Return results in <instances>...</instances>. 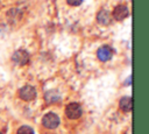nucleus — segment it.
Listing matches in <instances>:
<instances>
[{
  "instance_id": "obj_2",
  "label": "nucleus",
  "mask_w": 149,
  "mask_h": 134,
  "mask_svg": "<svg viewBox=\"0 0 149 134\" xmlns=\"http://www.w3.org/2000/svg\"><path fill=\"white\" fill-rule=\"evenodd\" d=\"M83 113V110H81V106L78 104V103H70L66 105L65 107V114L69 119H78Z\"/></svg>"
},
{
  "instance_id": "obj_8",
  "label": "nucleus",
  "mask_w": 149,
  "mask_h": 134,
  "mask_svg": "<svg viewBox=\"0 0 149 134\" xmlns=\"http://www.w3.org/2000/svg\"><path fill=\"white\" fill-rule=\"evenodd\" d=\"M119 106L123 112H132V110H133V99H132V97H122L119 101Z\"/></svg>"
},
{
  "instance_id": "obj_9",
  "label": "nucleus",
  "mask_w": 149,
  "mask_h": 134,
  "mask_svg": "<svg viewBox=\"0 0 149 134\" xmlns=\"http://www.w3.org/2000/svg\"><path fill=\"white\" fill-rule=\"evenodd\" d=\"M44 99L48 104H55L57 101L61 100V96L57 91L55 90H50V91H47L45 94H44Z\"/></svg>"
},
{
  "instance_id": "obj_11",
  "label": "nucleus",
  "mask_w": 149,
  "mask_h": 134,
  "mask_svg": "<svg viewBox=\"0 0 149 134\" xmlns=\"http://www.w3.org/2000/svg\"><path fill=\"white\" fill-rule=\"evenodd\" d=\"M66 2L71 6H79L83 2V0H66Z\"/></svg>"
},
{
  "instance_id": "obj_10",
  "label": "nucleus",
  "mask_w": 149,
  "mask_h": 134,
  "mask_svg": "<svg viewBox=\"0 0 149 134\" xmlns=\"http://www.w3.org/2000/svg\"><path fill=\"white\" fill-rule=\"evenodd\" d=\"M16 134H34V129L30 126H26L24 125V126H21L17 129Z\"/></svg>"
},
{
  "instance_id": "obj_6",
  "label": "nucleus",
  "mask_w": 149,
  "mask_h": 134,
  "mask_svg": "<svg viewBox=\"0 0 149 134\" xmlns=\"http://www.w3.org/2000/svg\"><path fill=\"white\" fill-rule=\"evenodd\" d=\"M97 56H98V58H99L101 62H107V61H109V59L112 58V56H113V50H112V48L108 47V45H102V47H100V48L98 49Z\"/></svg>"
},
{
  "instance_id": "obj_4",
  "label": "nucleus",
  "mask_w": 149,
  "mask_h": 134,
  "mask_svg": "<svg viewBox=\"0 0 149 134\" xmlns=\"http://www.w3.org/2000/svg\"><path fill=\"white\" fill-rule=\"evenodd\" d=\"M12 61L17 65H26L29 62V54L23 49L16 50L12 56Z\"/></svg>"
},
{
  "instance_id": "obj_1",
  "label": "nucleus",
  "mask_w": 149,
  "mask_h": 134,
  "mask_svg": "<svg viewBox=\"0 0 149 134\" xmlns=\"http://www.w3.org/2000/svg\"><path fill=\"white\" fill-rule=\"evenodd\" d=\"M42 125L45 128L54 129V128H56L59 125V117L56 113L49 112V113H47V114L43 115V118H42Z\"/></svg>"
},
{
  "instance_id": "obj_5",
  "label": "nucleus",
  "mask_w": 149,
  "mask_h": 134,
  "mask_svg": "<svg viewBox=\"0 0 149 134\" xmlns=\"http://www.w3.org/2000/svg\"><path fill=\"white\" fill-rule=\"evenodd\" d=\"M128 14H129V12H128V8H127L126 5H118V6L113 9V13H112L113 17H114L116 21H121V20L126 19V17L128 16Z\"/></svg>"
},
{
  "instance_id": "obj_12",
  "label": "nucleus",
  "mask_w": 149,
  "mask_h": 134,
  "mask_svg": "<svg viewBox=\"0 0 149 134\" xmlns=\"http://www.w3.org/2000/svg\"><path fill=\"white\" fill-rule=\"evenodd\" d=\"M0 134H2V133H1V132H0Z\"/></svg>"
},
{
  "instance_id": "obj_7",
  "label": "nucleus",
  "mask_w": 149,
  "mask_h": 134,
  "mask_svg": "<svg viewBox=\"0 0 149 134\" xmlns=\"http://www.w3.org/2000/svg\"><path fill=\"white\" fill-rule=\"evenodd\" d=\"M97 21L102 26H108L112 22V14L106 9H100L97 14Z\"/></svg>"
},
{
  "instance_id": "obj_3",
  "label": "nucleus",
  "mask_w": 149,
  "mask_h": 134,
  "mask_svg": "<svg viewBox=\"0 0 149 134\" xmlns=\"http://www.w3.org/2000/svg\"><path fill=\"white\" fill-rule=\"evenodd\" d=\"M19 97L24 101H31L36 98V90L31 85H24L19 90Z\"/></svg>"
}]
</instances>
